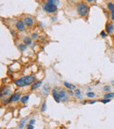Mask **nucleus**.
Listing matches in <instances>:
<instances>
[{
	"mask_svg": "<svg viewBox=\"0 0 114 129\" xmlns=\"http://www.w3.org/2000/svg\"><path fill=\"white\" fill-rule=\"evenodd\" d=\"M38 38V35H37V33H33V35H32V39H33V40H35V39Z\"/></svg>",
	"mask_w": 114,
	"mask_h": 129,
	"instance_id": "nucleus-28",
	"label": "nucleus"
},
{
	"mask_svg": "<svg viewBox=\"0 0 114 129\" xmlns=\"http://www.w3.org/2000/svg\"><path fill=\"white\" fill-rule=\"evenodd\" d=\"M18 48H19V49L20 50L21 52H24L25 50L26 49V44H24V43H23V44L19 45V46H18Z\"/></svg>",
	"mask_w": 114,
	"mask_h": 129,
	"instance_id": "nucleus-18",
	"label": "nucleus"
},
{
	"mask_svg": "<svg viewBox=\"0 0 114 129\" xmlns=\"http://www.w3.org/2000/svg\"><path fill=\"white\" fill-rule=\"evenodd\" d=\"M97 103V101L96 100H91V101H89V104H90V105H92V104H96Z\"/></svg>",
	"mask_w": 114,
	"mask_h": 129,
	"instance_id": "nucleus-30",
	"label": "nucleus"
},
{
	"mask_svg": "<svg viewBox=\"0 0 114 129\" xmlns=\"http://www.w3.org/2000/svg\"><path fill=\"white\" fill-rule=\"evenodd\" d=\"M76 9L78 15L81 17H86L89 12V7L86 3L84 2H78L76 4Z\"/></svg>",
	"mask_w": 114,
	"mask_h": 129,
	"instance_id": "nucleus-1",
	"label": "nucleus"
},
{
	"mask_svg": "<svg viewBox=\"0 0 114 129\" xmlns=\"http://www.w3.org/2000/svg\"><path fill=\"white\" fill-rule=\"evenodd\" d=\"M23 21H24L25 25H26V26H29V27L30 26H33V24H34V19L31 17H25Z\"/></svg>",
	"mask_w": 114,
	"mask_h": 129,
	"instance_id": "nucleus-7",
	"label": "nucleus"
},
{
	"mask_svg": "<svg viewBox=\"0 0 114 129\" xmlns=\"http://www.w3.org/2000/svg\"><path fill=\"white\" fill-rule=\"evenodd\" d=\"M41 83H42L41 81H39V82H36V83H33V84L31 85V90L32 91H34V90L38 89V88L41 85Z\"/></svg>",
	"mask_w": 114,
	"mask_h": 129,
	"instance_id": "nucleus-13",
	"label": "nucleus"
},
{
	"mask_svg": "<svg viewBox=\"0 0 114 129\" xmlns=\"http://www.w3.org/2000/svg\"><path fill=\"white\" fill-rule=\"evenodd\" d=\"M23 43L26 44V46H29V45L32 44V38H30V37H25L23 39Z\"/></svg>",
	"mask_w": 114,
	"mask_h": 129,
	"instance_id": "nucleus-14",
	"label": "nucleus"
},
{
	"mask_svg": "<svg viewBox=\"0 0 114 129\" xmlns=\"http://www.w3.org/2000/svg\"><path fill=\"white\" fill-rule=\"evenodd\" d=\"M26 128H28V129H33V125H32V124L26 125Z\"/></svg>",
	"mask_w": 114,
	"mask_h": 129,
	"instance_id": "nucleus-27",
	"label": "nucleus"
},
{
	"mask_svg": "<svg viewBox=\"0 0 114 129\" xmlns=\"http://www.w3.org/2000/svg\"><path fill=\"white\" fill-rule=\"evenodd\" d=\"M24 78H25V82L26 83V86L32 85L35 81V76L33 75H29V76H24Z\"/></svg>",
	"mask_w": 114,
	"mask_h": 129,
	"instance_id": "nucleus-4",
	"label": "nucleus"
},
{
	"mask_svg": "<svg viewBox=\"0 0 114 129\" xmlns=\"http://www.w3.org/2000/svg\"><path fill=\"white\" fill-rule=\"evenodd\" d=\"M21 98V95L19 92H16L14 94H12L10 98V101L11 102H16V101H19V99Z\"/></svg>",
	"mask_w": 114,
	"mask_h": 129,
	"instance_id": "nucleus-10",
	"label": "nucleus"
},
{
	"mask_svg": "<svg viewBox=\"0 0 114 129\" xmlns=\"http://www.w3.org/2000/svg\"><path fill=\"white\" fill-rule=\"evenodd\" d=\"M111 19L114 21V10L111 11Z\"/></svg>",
	"mask_w": 114,
	"mask_h": 129,
	"instance_id": "nucleus-29",
	"label": "nucleus"
},
{
	"mask_svg": "<svg viewBox=\"0 0 114 129\" xmlns=\"http://www.w3.org/2000/svg\"><path fill=\"white\" fill-rule=\"evenodd\" d=\"M86 95L88 98H94L95 97V93L94 92H87Z\"/></svg>",
	"mask_w": 114,
	"mask_h": 129,
	"instance_id": "nucleus-24",
	"label": "nucleus"
},
{
	"mask_svg": "<svg viewBox=\"0 0 114 129\" xmlns=\"http://www.w3.org/2000/svg\"><path fill=\"white\" fill-rule=\"evenodd\" d=\"M63 85L65 86L66 88H68L69 90H76V87L75 84H72V83H68V82H64L63 83Z\"/></svg>",
	"mask_w": 114,
	"mask_h": 129,
	"instance_id": "nucleus-12",
	"label": "nucleus"
},
{
	"mask_svg": "<svg viewBox=\"0 0 114 129\" xmlns=\"http://www.w3.org/2000/svg\"><path fill=\"white\" fill-rule=\"evenodd\" d=\"M14 83H15L18 87H24V86H26V82H25L24 76L21 77V78H19V79H18V80H15V81H14Z\"/></svg>",
	"mask_w": 114,
	"mask_h": 129,
	"instance_id": "nucleus-8",
	"label": "nucleus"
},
{
	"mask_svg": "<svg viewBox=\"0 0 114 129\" xmlns=\"http://www.w3.org/2000/svg\"><path fill=\"white\" fill-rule=\"evenodd\" d=\"M110 101H111V99H110V98H104V99H101L100 100V102H102V103H104V104L109 103Z\"/></svg>",
	"mask_w": 114,
	"mask_h": 129,
	"instance_id": "nucleus-25",
	"label": "nucleus"
},
{
	"mask_svg": "<svg viewBox=\"0 0 114 129\" xmlns=\"http://www.w3.org/2000/svg\"><path fill=\"white\" fill-rule=\"evenodd\" d=\"M52 94H53V98H54V101H55L56 103H60L61 98H60V97H59V92H57L56 90L54 89L52 91Z\"/></svg>",
	"mask_w": 114,
	"mask_h": 129,
	"instance_id": "nucleus-11",
	"label": "nucleus"
},
{
	"mask_svg": "<svg viewBox=\"0 0 114 129\" xmlns=\"http://www.w3.org/2000/svg\"><path fill=\"white\" fill-rule=\"evenodd\" d=\"M47 3L53 4V5H57V6L60 5V1H59V0H47Z\"/></svg>",
	"mask_w": 114,
	"mask_h": 129,
	"instance_id": "nucleus-19",
	"label": "nucleus"
},
{
	"mask_svg": "<svg viewBox=\"0 0 114 129\" xmlns=\"http://www.w3.org/2000/svg\"><path fill=\"white\" fill-rule=\"evenodd\" d=\"M43 10L45 11L46 12H48V13H54L56 12L57 11V5H54L53 4H50V3H45L42 6Z\"/></svg>",
	"mask_w": 114,
	"mask_h": 129,
	"instance_id": "nucleus-2",
	"label": "nucleus"
},
{
	"mask_svg": "<svg viewBox=\"0 0 114 129\" xmlns=\"http://www.w3.org/2000/svg\"><path fill=\"white\" fill-rule=\"evenodd\" d=\"M12 89L11 86H5L1 90V98H3L5 96H10L12 94Z\"/></svg>",
	"mask_w": 114,
	"mask_h": 129,
	"instance_id": "nucleus-3",
	"label": "nucleus"
},
{
	"mask_svg": "<svg viewBox=\"0 0 114 129\" xmlns=\"http://www.w3.org/2000/svg\"><path fill=\"white\" fill-rule=\"evenodd\" d=\"M45 91L47 92V94L48 93V84H45L43 86V89H42V94L45 96Z\"/></svg>",
	"mask_w": 114,
	"mask_h": 129,
	"instance_id": "nucleus-20",
	"label": "nucleus"
},
{
	"mask_svg": "<svg viewBox=\"0 0 114 129\" xmlns=\"http://www.w3.org/2000/svg\"><path fill=\"white\" fill-rule=\"evenodd\" d=\"M34 123H35V119H31L30 120V124H32V125H34Z\"/></svg>",
	"mask_w": 114,
	"mask_h": 129,
	"instance_id": "nucleus-31",
	"label": "nucleus"
},
{
	"mask_svg": "<svg viewBox=\"0 0 114 129\" xmlns=\"http://www.w3.org/2000/svg\"><path fill=\"white\" fill-rule=\"evenodd\" d=\"M103 90H104L105 92H109L110 91H111V86H109V85H105V86H104V88H103Z\"/></svg>",
	"mask_w": 114,
	"mask_h": 129,
	"instance_id": "nucleus-21",
	"label": "nucleus"
},
{
	"mask_svg": "<svg viewBox=\"0 0 114 129\" xmlns=\"http://www.w3.org/2000/svg\"><path fill=\"white\" fill-rule=\"evenodd\" d=\"M26 120H27V118H25V119H22L19 123V127L20 129H22L25 126V124H26Z\"/></svg>",
	"mask_w": 114,
	"mask_h": 129,
	"instance_id": "nucleus-15",
	"label": "nucleus"
},
{
	"mask_svg": "<svg viewBox=\"0 0 114 129\" xmlns=\"http://www.w3.org/2000/svg\"><path fill=\"white\" fill-rule=\"evenodd\" d=\"M28 99H29V96H28V95H26V96H23L22 98H20V101L22 104H25L28 101Z\"/></svg>",
	"mask_w": 114,
	"mask_h": 129,
	"instance_id": "nucleus-16",
	"label": "nucleus"
},
{
	"mask_svg": "<svg viewBox=\"0 0 114 129\" xmlns=\"http://www.w3.org/2000/svg\"><path fill=\"white\" fill-rule=\"evenodd\" d=\"M107 7H108V9H109V10L113 11V10H114V4L109 3V4L107 5Z\"/></svg>",
	"mask_w": 114,
	"mask_h": 129,
	"instance_id": "nucleus-23",
	"label": "nucleus"
},
{
	"mask_svg": "<svg viewBox=\"0 0 114 129\" xmlns=\"http://www.w3.org/2000/svg\"><path fill=\"white\" fill-rule=\"evenodd\" d=\"M100 36L102 37V38H105V37H106L105 32H104V31H102V32H101V33H100Z\"/></svg>",
	"mask_w": 114,
	"mask_h": 129,
	"instance_id": "nucleus-26",
	"label": "nucleus"
},
{
	"mask_svg": "<svg viewBox=\"0 0 114 129\" xmlns=\"http://www.w3.org/2000/svg\"><path fill=\"white\" fill-rule=\"evenodd\" d=\"M112 98H114V93L113 92H108L104 96V98H110V99H111Z\"/></svg>",
	"mask_w": 114,
	"mask_h": 129,
	"instance_id": "nucleus-17",
	"label": "nucleus"
},
{
	"mask_svg": "<svg viewBox=\"0 0 114 129\" xmlns=\"http://www.w3.org/2000/svg\"><path fill=\"white\" fill-rule=\"evenodd\" d=\"M87 2H89V3H92L93 2V0H86Z\"/></svg>",
	"mask_w": 114,
	"mask_h": 129,
	"instance_id": "nucleus-33",
	"label": "nucleus"
},
{
	"mask_svg": "<svg viewBox=\"0 0 114 129\" xmlns=\"http://www.w3.org/2000/svg\"><path fill=\"white\" fill-rule=\"evenodd\" d=\"M113 30H114V25L111 22L107 23L105 26V31L108 34H111V33H113Z\"/></svg>",
	"mask_w": 114,
	"mask_h": 129,
	"instance_id": "nucleus-9",
	"label": "nucleus"
},
{
	"mask_svg": "<svg viewBox=\"0 0 114 129\" xmlns=\"http://www.w3.org/2000/svg\"><path fill=\"white\" fill-rule=\"evenodd\" d=\"M58 92H59V97H60V98H61V101L62 102L68 101V99H69L68 98H69V97H68L67 92H66L64 90H61V91H59Z\"/></svg>",
	"mask_w": 114,
	"mask_h": 129,
	"instance_id": "nucleus-5",
	"label": "nucleus"
},
{
	"mask_svg": "<svg viewBox=\"0 0 114 129\" xmlns=\"http://www.w3.org/2000/svg\"><path fill=\"white\" fill-rule=\"evenodd\" d=\"M25 23L23 20H18L17 22L15 23V27L17 30H19V31L20 32H23L25 30Z\"/></svg>",
	"mask_w": 114,
	"mask_h": 129,
	"instance_id": "nucleus-6",
	"label": "nucleus"
},
{
	"mask_svg": "<svg viewBox=\"0 0 114 129\" xmlns=\"http://www.w3.org/2000/svg\"><path fill=\"white\" fill-rule=\"evenodd\" d=\"M46 110H47V104H46V102H45V103H43V105H42L40 111H41V112H44Z\"/></svg>",
	"mask_w": 114,
	"mask_h": 129,
	"instance_id": "nucleus-22",
	"label": "nucleus"
},
{
	"mask_svg": "<svg viewBox=\"0 0 114 129\" xmlns=\"http://www.w3.org/2000/svg\"><path fill=\"white\" fill-rule=\"evenodd\" d=\"M51 19H52V21H54H54H56L57 17H56V16H54V17H52V18H51Z\"/></svg>",
	"mask_w": 114,
	"mask_h": 129,
	"instance_id": "nucleus-32",
	"label": "nucleus"
}]
</instances>
